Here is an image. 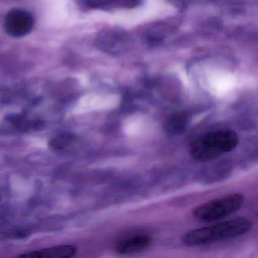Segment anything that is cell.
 Listing matches in <instances>:
<instances>
[{"mask_svg":"<svg viewBox=\"0 0 258 258\" xmlns=\"http://www.w3.org/2000/svg\"><path fill=\"white\" fill-rule=\"evenodd\" d=\"M244 202L241 193H232L198 205L193 209L192 216L199 221H217L238 211Z\"/></svg>","mask_w":258,"mask_h":258,"instance_id":"3","label":"cell"},{"mask_svg":"<svg viewBox=\"0 0 258 258\" xmlns=\"http://www.w3.org/2000/svg\"><path fill=\"white\" fill-rule=\"evenodd\" d=\"M188 123V118L183 114H175L171 116L166 123V131L176 133L182 131Z\"/></svg>","mask_w":258,"mask_h":258,"instance_id":"9","label":"cell"},{"mask_svg":"<svg viewBox=\"0 0 258 258\" xmlns=\"http://www.w3.org/2000/svg\"><path fill=\"white\" fill-rule=\"evenodd\" d=\"M239 143L238 134L232 130L212 131L196 139L190 143L188 151L197 161H212L228 152H232Z\"/></svg>","mask_w":258,"mask_h":258,"instance_id":"2","label":"cell"},{"mask_svg":"<svg viewBox=\"0 0 258 258\" xmlns=\"http://www.w3.org/2000/svg\"><path fill=\"white\" fill-rule=\"evenodd\" d=\"M73 139V136L71 135L70 134H61V135L58 136L53 140H51L49 145L53 149H62L71 144Z\"/></svg>","mask_w":258,"mask_h":258,"instance_id":"10","label":"cell"},{"mask_svg":"<svg viewBox=\"0 0 258 258\" xmlns=\"http://www.w3.org/2000/svg\"><path fill=\"white\" fill-rule=\"evenodd\" d=\"M252 223L246 217H237L211 226L199 228L185 232L182 236L183 244L188 246H201L216 241L236 238L247 233Z\"/></svg>","mask_w":258,"mask_h":258,"instance_id":"1","label":"cell"},{"mask_svg":"<svg viewBox=\"0 0 258 258\" xmlns=\"http://www.w3.org/2000/svg\"><path fill=\"white\" fill-rule=\"evenodd\" d=\"M34 27V19L28 12L14 10L9 13L5 20V29L13 37H22L29 34Z\"/></svg>","mask_w":258,"mask_h":258,"instance_id":"4","label":"cell"},{"mask_svg":"<svg viewBox=\"0 0 258 258\" xmlns=\"http://www.w3.org/2000/svg\"><path fill=\"white\" fill-rule=\"evenodd\" d=\"M140 0H87L90 6L100 8H125L134 7Z\"/></svg>","mask_w":258,"mask_h":258,"instance_id":"8","label":"cell"},{"mask_svg":"<svg viewBox=\"0 0 258 258\" xmlns=\"http://www.w3.org/2000/svg\"><path fill=\"white\" fill-rule=\"evenodd\" d=\"M104 44L107 45V49L113 52H121L124 50L127 46L128 38L124 34L120 32L108 33L104 37Z\"/></svg>","mask_w":258,"mask_h":258,"instance_id":"7","label":"cell"},{"mask_svg":"<svg viewBox=\"0 0 258 258\" xmlns=\"http://www.w3.org/2000/svg\"><path fill=\"white\" fill-rule=\"evenodd\" d=\"M152 242V238L150 235L139 234L120 241L116 246V250L123 255L140 253L148 248Z\"/></svg>","mask_w":258,"mask_h":258,"instance_id":"5","label":"cell"},{"mask_svg":"<svg viewBox=\"0 0 258 258\" xmlns=\"http://www.w3.org/2000/svg\"><path fill=\"white\" fill-rule=\"evenodd\" d=\"M76 252L77 248L75 246L60 245L25 253L19 256L30 258H67L72 257Z\"/></svg>","mask_w":258,"mask_h":258,"instance_id":"6","label":"cell"}]
</instances>
